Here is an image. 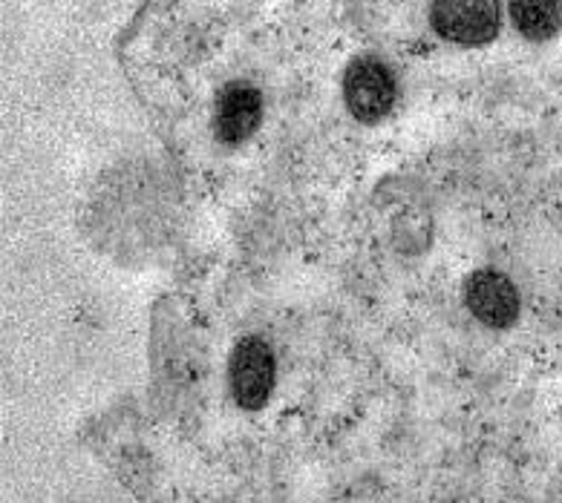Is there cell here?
<instances>
[{"label": "cell", "instance_id": "3", "mask_svg": "<svg viewBox=\"0 0 562 503\" xmlns=\"http://www.w3.org/2000/svg\"><path fill=\"white\" fill-rule=\"evenodd\" d=\"M228 382H232V395L239 409L257 412L269 403L271 391H274V351H271L269 340L251 334L234 345Z\"/></svg>", "mask_w": 562, "mask_h": 503}, {"label": "cell", "instance_id": "6", "mask_svg": "<svg viewBox=\"0 0 562 503\" xmlns=\"http://www.w3.org/2000/svg\"><path fill=\"white\" fill-rule=\"evenodd\" d=\"M510 21L522 38L546 44L562 30V0H510Z\"/></svg>", "mask_w": 562, "mask_h": 503}, {"label": "cell", "instance_id": "5", "mask_svg": "<svg viewBox=\"0 0 562 503\" xmlns=\"http://www.w3.org/2000/svg\"><path fill=\"white\" fill-rule=\"evenodd\" d=\"M262 122V92L248 81H228L216 92L214 133L223 145H243Z\"/></svg>", "mask_w": 562, "mask_h": 503}, {"label": "cell", "instance_id": "4", "mask_svg": "<svg viewBox=\"0 0 562 503\" xmlns=\"http://www.w3.org/2000/svg\"><path fill=\"white\" fill-rule=\"evenodd\" d=\"M464 302L487 329H510L522 311L516 285L493 267H479L464 279Z\"/></svg>", "mask_w": 562, "mask_h": 503}, {"label": "cell", "instance_id": "1", "mask_svg": "<svg viewBox=\"0 0 562 503\" xmlns=\"http://www.w3.org/2000/svg\"><path fill=\"white\" fill-rule=\"evenodd\" d=\"M344 99H347L349 113L363 124L381 122L398 99V84H395L393 69L386 67L375 55H361L347 67L344 76Z\"/></svg>", "mask_w": 562, "mask_h": 503}, {"label": "cell", "instance_id": "2", "mask_svg": "<svg viewBox=\"0 0 562 503\" xmlns=\"http://www.w3.org/2000/svg\"><path fill=\"white\" fill-rule=\"evenodd\" d=\"M430 23L450 44L485 46L502 30L499 0H432Z\"/></svg>", "mask_w": 562, "mask_h": 503}]
</instances>
